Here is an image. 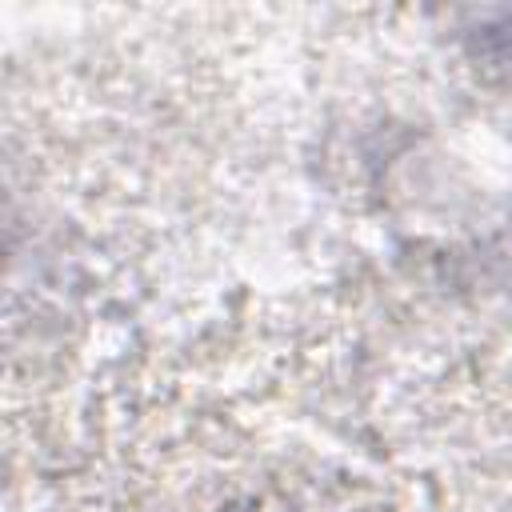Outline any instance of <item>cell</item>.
Returning <instances> with one entry per match:
<instances>
[]
</instances>
